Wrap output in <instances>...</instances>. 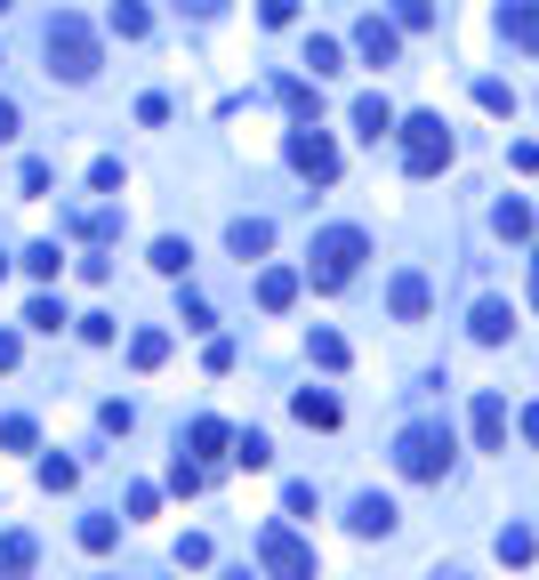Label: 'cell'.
Wrapping results in <instances>:
<instances>
[{"mask_svg": "<svg viewBox=\"0 0 539 580\" xmlns=\"http://www.w3.org/2000/svg\"><path fill=\"white\" fill-rule=\"evenodd\" d=\"M258 24H275V32L298 24V0H258Z\"/></svg>", "mask_w": 539, "mask_h": 580, "instance_id": "obj_35", "label": "cell"}, {"mask_svg": "<svg viewBox=\"0 0 539 580\" xmlns=\"http://www.w3.org/2000/svg\"><path fill=\"white\" fill-rule=\"evenodd\" d=\"M186 443H193V452H201V460H210V452H226V443H233V435H226V420H193V427H186Z\"/></svg>", "mask_w": 539, "mask_h": 580, "instance_id": "obj_25", "label": "cell"}, {"mask_svg": "<svg viewBox=\"0 0 539 580\" xmlns=\"http://www.w3.org/2000/svg\"><path fill=\"white\" fill-rule=\"evenodd\" d=\"M355 129H362L370 146H379V138H395L402 121H395V106H387V97H355Z\"/></svg>", "mask_w": 539, "mask_h": 580, "instance_id": "obj_13", "label": "cell"}, {"mask_svg": "<svg viewBox=\"0 0 539 580\" xmlns=\"http://www.w3.org/2000/svg\"><path fill=\"white\" fill-rule=\"evenodd\" d=\"M9 138H17V106L0 97V146H9Z\"/></svg>", "mask_w": 539, "mask_h": 580, "instance_id": "obj_38", "label": "cell"}, {"mask_svg": "<svg viewBox=\"0 0 539 580\" xmlns=\"http://www.w3.org/2000/svg\"><path fill=\"white\" fill-rule=\"evenodd\" d=\"M233 580H250V572H233Z\"/></svg>", "mask_w": 539, "mask_h": 580, "instance_id": "obj_44", "label": "cell"}, {"mask_svg": "<svg viewBox=\"0 0 539 580\" xmlns=\"http://www.w3.org/2000/svg\"><path fill=\"white\" fill-rule=\"evenodd\" d=\"M17 355H24V347H17V331H0V371H17Z\"/></svg>", "mask_w": 539, "mask_h": 580, "instance_id": "obj_37", "label": "cell"}, {"mask_svg": "<svg viewBox=\"0 0 539 580\" xmlns=\"http://www.w3.org/2000/svg\"><path fill=\"white\" fill-rule=\"evenodd\" d=\"M499 41L539 57V0H499Z\"/></svg>", "mask_w": 539, "mask_h": 580, "instance_id": "obj_8", "label": "cell"}, {"mask_svg": "<svg viewBox=\"0 0 539 580\" xmlns=\"http://www.w3.org/2000/svg\"><path fill=\"white\" fill-rule=\"evenodd\" d=\"M186 258H193V243H178V234H161V243H153V275H186Z\"/></svg>", "mask_w": 539, "mask_h": 580, "instance_id": "obj_21", "label": "cell"}, {"mask_svg": "<svg viewBox=\"0 0 539 580\" xmlns=\"http://www.w3.org/2000/svg\"><path fill=\"white\" fill-rule=\"evenodd\" d=\"M443 580H467V572H443Z\"/></svg>", "mask_w": 539, "mask_h": 580, "instance_id": "obj_42", "label": "cell"}, {"mask_svg": "<svg viewBox=\"0 0 539 580\" xmlns=\"http://www.w3.org/2000/svg\"><path fill=\"white\" fill-rule=\"evenodd\" d=\"M258 564H266V580H315V549L290 524H266L258 532Z\"/></svg>", "mask_w": 539, "mask_h": 580, "instance_id": "obj_5", "label": "cell"}, {"mask_svg": "<svg viewBox=\"0 0 539 580\" xmlns=\"http://www.w3.org/2000/svg\"><path fill=\"white\" fill-rule=\"evenodd\" d=\"M290 298H298V275H290V266H266V275H258V306H266V315H282Z\"/></svg>", "mask_w": 539, "mask_h": 580, "instance_id": "obj_18", "label": "cell"}, {"mask_svg": "<svg viewBox=\"0 0 539 580\" xmlns=\"http://www.w3.org/2000/svg\"><path fill=\"white\" fill-rule=\"evenodd\" d=\"M347 524H355L362 540H387V532H395V500H387V492H362V500L347 508Z\"/></svg>", "mask_w": 539, "mask_h": 580, "instance_id": "obj_11", "label": "cell"}, {"mask_svg": "<svg viewBox=\"0 0 539 580\" xmlns=\"http://www.w3.org/2000/svg\"><path fill=\"white\" fill-rule=\"evenodd\" d=\"M73 475H81L73 460H41V484H49V492H73Z\"/></svg>", "mask_w": 539, "mask_h": 580, "instance_id": "obj_34", "label": "cell"}, {"mask_svg": "<svg viewBox=\"0 0 539 580\" xmlns=\"http://www.w3.org/2000/svg\"><path fill=\"white\" fill-rule=\"evenodd\" d=\"M395 49H402V24L395 17H362L355 24V57L362 65H395Z\"/></svg>", "mask_w": 539, "mask_h": 580, "instance_id": "obj_9", "label": "cell"}, {"mask_svg": "<svg viewBox=\"0 0 539 580\" xmlns=\"http://www.w3.org/2000/svg\"><path fill=\"white\" fill-rule=\"evenodd\" d=\"M476 443H483V452L508 443V403H499V395H476Z\"/></svg>", "mask_w": 539, "mask_h": 580, "instance_id": "obj_14", "label": "cell"}, {"mask_svg": "<svg viewBox=\"0 0 539 580\" xmlns=\"http://www.w3.org/2000/svg\"><path fill=\"white\" fill-rule=\"evenodd\" d=\"M282 154H290V169H298L307 186H330V178H339V146H330V129H315V121H298Z\"/></svg>", "mask_w": 539, "mask_h": 580, "instance_id": "obj_6", "label": "cell"}, {"mask_svg": "<svg viewBox=\"0 0 539 580\" xmlns=\"http://www.w3.org/2000/svg\"><path fill=\"white\" fill-rule=\"evenodd\" d=\"M0 443H9V452H32V443H41V427H32V420H0Z\"/></svg>", "mask_w": 539, "mask_h": 580, "instance_id": "obj_32", "label": "cell"}, {"mask_svg": "<svg viewBox=\"0 0 539 580\" xmlns=\"http://www.w3.org/2000/svg\"><path fill=\"white\" fill-rule=\"evenodd\" d=\"M226 250L233 258H266V250H275V226H266V218H233L226 226Z\"/></svg>", "mask_w": 539, "mask_h": 580, "instance_id": "obj_12", "label": "cell"}, {"mask_svg": "<svg viewBox=\"0 0 539 580\" xmlns=\"http://www.w3.org/2000/svg\"><path fill=\"white\" fill-rule=\"evenodd\" d=\"M370 258V243H362V226H322L315 234V250H307V283L315 291H339V283H355V266Z\"/></svg>", "mask_w": 539, "mask_h": 580, "instance_id": "obj_1", "label": "cell"}, {"mask_svg": "<svg viewBox=\"0 0 539 580\" xmlns=\"http://www.w3.org/2000/svg\"><path fill=\"white\" fill-rule=\"evenodd\" d=\"M491 226H499V243H531V201H523V194H508V201L491 210Z\"/></svg>", "mask_w": 539, "mask_h": 580, "instance_id": "obj_16", "label": "cell"}, {"mask_svg": "<svg viewBox=\"0 0 539 580\" xmlns=\"http://www.w3.org/2000/svg\"><path fill=\"white\" fill-rule=\"evenodd\" d=\"M129 363H138V371H161V363H170V331H138V338H129Z\"/></svg>", "mask_w": 539, "mask_h": 580, "instance_id": "obj_20", "label": "cell"}, {"mask_svg": "<svg viewBox=\"0 0 539 580\" xmlns=\"http://www.w3.org/2000/svg\"><path fill=\"white\" fill-rule=\"evenodd\" d=\"M523 443H531V452H539V403H531V412H523Z\"/></svg>", "mask_w": 539, "mask_h": 580, "instance_id": "obj_39", "label": "cell"}, {"mask_svg": "<svg viewBox=\"0 0 539 580\" xmlns=\"http://www.w3.org/2000/svg\"><path fill=\"white\" fill-rule=\"evenodd\" d=\"M476 106L483 114H516V89L508 81H476Z\"/></svg>", "mask_w": 539, "mask_h": 580, "instance_id": "obj_29", "label": "cell"}, {"mask_svg": "<svg viewBox=\"0 0 539 580\" xmlns=\"http://www.w3.org/2000/svg\"><path fill=\"white\" fill-rule=\"evenodd\" d=\"M0 275H9V258H0Z\"/></svg>", "mask_w": 539, "mask_h": 580, "instance_id": "obj_43", "label": "cell"}, {"mask_svg": "<svg viewBox=\"0 0 539 580\" xmlns=\"http://www.w3.org/2000/svg\"><path fill=\"white\" fill-rule=\"evenodd\" d=\"M24 275L57 283V275H64V250H57V243H32V250H24Z\"/></svg>", "mask_w": 539, "mask_h": 580, "instance_id": "obj_24", "label": "cell"}, {"mask_svg": "<svg viewBox=\"0 0 539 580\" xmlns=\"http://www.w3.org/2000/svg\"><path fill=\"white\" fill-rule=\"evenodd\" d=\"M24 323H32V331H57V323H64V306H57V298H32V306H24Z\"/></svg>", "mask_w": 539, "mask_h": 580, "instance_id": "obj_33", "label": "cell"}, {"mask_svg": "<svg viewBox=\"0 0 539 580\" xmlns=\"http://www.w3.org/2000/svg\"><path fill=\"white\" fill-rule=\"evenodd\" d=\"M170 492H201V468H193L186 452H178V468H170Z\"/></svg>", "mask_w": 539, "mask_h": 580, "instance_id": "obj_36", "label": "cell"}, {"mask_svg": "<svg viewBox=\"0 0 539 580\" xmlns=\"http://www.w3.org/2000/svg\"><path fill=\"white\" fill-rule=\"evenodd\" d=\"M402 138V169H411V178H435V169H451V121L443 114H411L395 129Z\"/></svg>", "mask_w": 539, "mask_h": 580, "instance_id": "obj_4", "label": "cell"}, {"mask_svg": "<svg viewBox=\"0 0 539 580\" xmlns=\"http://www.w3.org/2000/svg\"><path fill=\"white\" fill-rule=\"evenodd\" d=\"M531 557H539V540L523 524H499V564H531Z\"/></svg>", "mask_w": 539, "mask_h": 580, "instance_id": "obj_22", "label": "cell"}, {"mask_svg": "<svg viewBox=\"0 0 539 580\" xmlns=\"http://www.w3.org/2000/svg\"><path fill=\"white\" fill-rule=\"evenodd\" d=\"M467 331H476V347H499V338L516 331V306H508V298H476V315H467Z\"/></svg>", "mask_w": 539, "mask_h": 580, "instance_id": "obj_10", "label": "cell"}, {"mask_svg": "<svg viewBox=\"0 0 539 580\" xmlns=\"http://www.w3.org/2000/svg\"><path fill=\"white\" fill-rule=\"evenodd\" d=\"M451 452H459V443H451L443 420H419V427H402V435H395V468L411 475V484H443Z\"/></svg>", "mask_w": 539, "mask_h": 580, "instance_id": "obj_2", "label": "cell"}, {"mask_svg": "<svg viewBox=\"0 0 539 580\" xmlns=\"http://www.w3.org/2000/svg\"><path fill=\"white\" fill-rule=\"evenodd\" d=\"M113 540H121V524H113V517H89V524H81V549H97V557H106Z\"/></svg>", "mask_w": 539, "mask_h": 580, "instance_id": "obj_30", "label": "cell"}, {"mask_svg": "<svg viewBox=\"0 0 539 580\" xmlns=\"http://www.w3.org/2000/svg\"><path fill=\"white\" fill-rule=\"evenodd\" d=\"M0 9H9V0H0Z\"/></svg>", "mask_w": 539, "mask_h": 580, "instance_id": "obj_45", "label": "cell"}, {"mask_svg": "<svg viewBox=\"0 0 539 580\" xmlns=\"http://www.w3.org/2000/svg\"><path fill=\"white\" fill-rule=\"evenodd\" d=\"M531 306H539V250H531Z\"/></svg>", "mask_w": 539, "mask_h": 580, "instance_id": "obj_41", "label": "cell"}, {"mask_svg": "<svg viewBox=\"0 0 539 580\" xmlns=\"http://www.w3.org/2000/svg\"><path fill=\"white\" fill-rule=\"evenodd\" d=\"M106 24L121 32V41H146V32H153V9H146V0H113Z\"/></svg>", "mask_w": 539, "mask_h": 580, "instance_id": "obj_17", "label": "cell"}, {"mask_svg": "<svg viewBox=\"0 0 539 580\" xmlns=\"http://www.w3.org/2000/svg\"><path fill=\"white\" fill-rule=\"evenodd\" d=\"M427 306H435L427 275H419V266H402V275L387 283V315H395V323H427Z\"/></svg>", "mask_w": 539, "mask_h": 580, "instance_id": "obj_7", "label": "cell"}, {"mask_svg": "<svg viewBox=\"0 0 539 580\" xmlns=\"http://www.w3.org/2000/svg\"><path fill=\"white\" fill-rule=\"evenodd\" d=\"M307 355H315L322 371H347V338H339V331H315V338H307Z\"/></svg>", "mask_w": 539, "mask_h": 580, "instance_id": "obj_23", "label": "cell"}, {"mask_svg": "<svg viewBox=\"0 0 539 580\" xmlns=\"http://www.w3.org/2000/svg\"><path fill=\"white\" fill-rule=\"evenodd\" d=\"M290 412L307 420V427H339V395H322V387H298V395H290Z\"/></svg>", "mask_w": 539, "mask_h": 580, "instance_id": "obj_15", "label": "cell"}, {"mask_svg": "<svg viewBox=\"0 0 539 580\" xmlns=\"http://www.w3.org/2000/svg\"><path fill=\"white\" fill-rule=\"evenodd\" d=\"M178 9H193V17H218V9H226V0H178Z\"/></svg>", "mask_w": 539, "mask_h": 580, "instance_id": "obj_40", "label": "cell"}, {"mask_svg": "<svg viewBox=\"0 0 539 580\" xmlns=\"http://www.w3.org/2000/svg\"><path fill=\"white\" fill-rule=\"evenodd\" d=\"M41 49H49V73H64V81H89V73H97V32H89L73 9H57V17H49Z\"/></svg>", "mask_w": 539, "mask_h": 580, "instance_id": "obj_3", "label": "cell"}, {"mask_svg": "<svg viewBox=\"0 0 539 580\" xmlns=\"http://www.w3.org/2000/svg\"><path fill=\"white\" fill-rule=\"evenodd\" d=\"M32 572V532H0V580H24Z\"/></svg>", "mask_w": 539, "mask_h": 580, "instance_id": "obj_19", "label": "cell"}, {"mask_svg": "<svg viewBox=\"0 0 539 580\" xmlns=\"http://www.w3.org/2000/svg\"><path fill=\"white\" fill-rule=\"evenodd\" d=\"M307 65H315V81H322V73H339V65H347V49H339V41H322V32H315V41H307Z\"/></svg>", "mask_w": 539, "mask_h": 580, "instance_id": "obj_26", "label": "cell"}, {"mask_svg": "<svg viewBox=\"0 0 539 580\" xmlns=\"http://www.w3.org/2000/svg\"><path fill=\"white\" fill-rule=\"evenodd\" d=\"M233 460H242V468H266V460H275V443L250 427V435H233Z\"/></svg>", "mask_w": 539, "mask_h": 580, "instance_id": "obj_27", "label": "cell"}, {"mask_svg": "<svg viewBox=\"0 0 539 580\" xmlns=\"http://www.w3.org/2000/svg\"><path fill=\"white\" fill-rule=\"evenodd\" d=\"M395 24L402 32H427L435 24V0H395Z\"/></svg>", "mask_w": 539, "mask_h": 580, "instance_id": "obj_31", "label": "cell"}, {"mask_svg": "<svg viewBox=\"0 0 539 580\" xmlns=\"http://www.w3.org/2000/svg\"><path fill=\"white\" fill-rule=\"evenodd\" d=\"M275 97H282V106H290V114H298V121H315V106H322V97H315V89H307V81H282V89H275Z\"/></svg>", "mask_w": 539, "mask_h": 580, "instance_id": "obj_28", "label": "cell"}]
</instances>
